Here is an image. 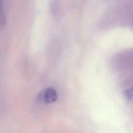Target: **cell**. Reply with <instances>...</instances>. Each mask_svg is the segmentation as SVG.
<instances>
[{
    "mask_svg": "<svg viewBox=\"0 0 133 133\" xmlns=\"http://www.w3.org/2000/svg\"><path fill=\"white\" fill-rule=\"evenodd\" d=\"M124 94L125 97L128 100H130L133 98V92L130 89L125 90L124 91Z\"/></svg>",
    "mask_w": 133,
    "mask_h": 133,
    "instance_id": "obj_3",
    "label": "cell"
},
{
    "mask_svg": "<svg viewBox=\"0 0 133 133\" xmlns=\"http://www.w3.org/2000/svg\"><path fill=\"white\" fill-rule=\"evenodd\" d=\"M44 101L46 103L55 102L57 99V94L56 90L51 87L47 88L44 95Z\"/></svg>",
    "mask_w": 133,
    "mask_h": 133,
    "instance_id": "obj_1",
    "label": "cell"
},
{
    "mask_svg": "<svg viewBox=\"0 0 133 133\" xmlns=\"http://www.w3.org/2000/svg\"><path fill=\"white\" fill-rule=\"evenodd\" d=\"M5 21V1L0 0V28L4 25Z\"/></svg>",
    "mask_w": 133,
    "mask_h": 133,
    "instance_id": "obj_2",
    "label": "cell"
}]
</instances>
